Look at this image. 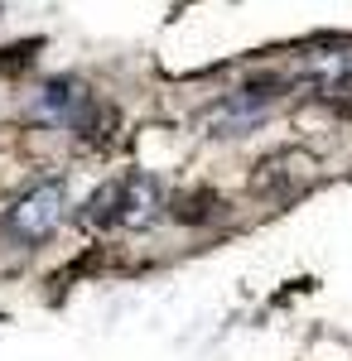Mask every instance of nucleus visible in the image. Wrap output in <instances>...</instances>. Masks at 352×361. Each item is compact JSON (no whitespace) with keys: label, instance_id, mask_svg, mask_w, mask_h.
Instances as JSON below:
<instances>
[{"label":"nucleus","instance_id":"nucleus-1","mask_svg":"<svg viewBox=\"0 0 352 361\" xmlns=\"http://www.w3.org/2000/svg\"><path fill=\"white\" fill-rule=\"evenodd\" d=\"M164 183L145 169H131V173H116L107 178L92 202H87V222L97 226H126V231H145L150 222H160L164 212Z\"/></svg>","mask_w":352,"mask_h":361},{"label":"nucleus","instance_id":"nucleus-2","mask_svg":"<svg viewBox=\"0 0 352 361\" xmlns=\"http://www.w3.org/2000/svg\"><path fill=\"white\" fill-rule=\"evenodd\" d=\"M63 212H68V183L63 178H44V183L25 188V193L5 207V231L15 241H25V246H39L44 236L58 231Z\"/></svg>","mask_w":352,"mask_h":361},{"label":"nucleus","instance_id":"nucleus-3","mask_svg":"<svg viewBox=\"0 0 352 361\" xmlns=\"http://www.w3.org/2000/svg\"><path fill=\"white\" fill-rule=\"evenodd\" d=\"M280 102V82H251L232 97H217L208 111L198 116L203 135H246L251 126H261L266 111Z\"/></svg>","mask_w":352,"mask_h":361},{"label":"nucleus","instance_id":"nucleus-4","mask_svg":"<svg viewBox=\"0 0 352 361\" xmlns=\"http://www.w3.org/2000/svg\"><path fill=\"white\" fill-rule=\"evenodd\" d=\"M87 82L78 78H49V82L34 92V102H29V116L34 121H44V126H73L82 111H87Z\"/></svg>","mask_w":352,"mask_h":361}]
</instances>
